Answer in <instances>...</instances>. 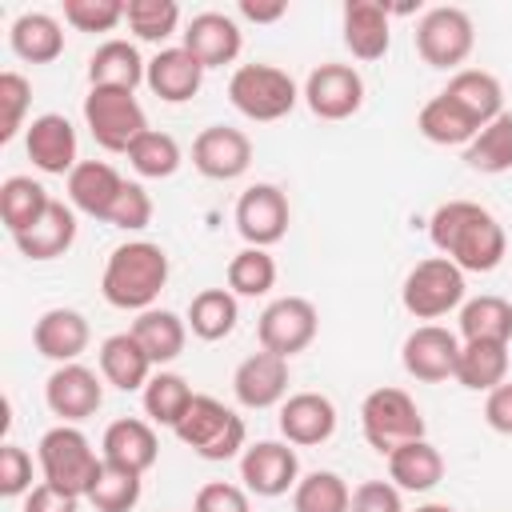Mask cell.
Wrapping results in <instances>:
<instances>
[{
  "label": "cell",
  "instance_id": "cell-1",
  "mask_svg": "<svg viewBox=\"0 0 512 512\" xmlns=\"http://www.w3.org/2000/svg\"><path fill=\"white\" fill-rule=\"evenodd\" d=\"M428 240L460 272H492L508 252L504 224L476 200H444L428 216Z\"/></svg>",
  "mask_w": 512,
  "mask_h": 512
},
{
  "label": "cell",
  "instance_id": "cell-2",
  "mask_svg": "<svg viewBox=\"0 0 512 512\" xmlns=\"http://www.w3.org/2000/svg\"><path fill=\"white\" fill-rule=\"evenodd\" d=\"M168 252L152 240H128L116 244L104 276H100V292L112 308L120 312H148L156 308V296L168 284Z\"/></svg>",
  "mask_w": 512,
  "mask_h": 512
},
{
  "label": "cell",
  "instance_id": "cell-3",
  "mask_svg": "<svg viewBox=\"0 0 512 512\" xmlns=\"http://www.w3.org/2000/svg\"><path fill=\"white\" fill-rule=\"evenodd\" d=\"M176 432V440L184 444V448H192L200 460H236L248 444V428H244V416H236L228 404H220L216 396H204V392H196L192 396V404H188V412H184V420L172 428Z\"/></svg>",
  "mask_w": 512,
  "mask_h": 512
},
{
  "label": "cell",
  "instance_id": "cell-4",
  "mask_svg": "<svg viewBox=\"0 0 512 512\" xmlns=\"http://www.w3.org/2000/svg\"><path fill=\"white\" fill-rule=\"evenodd\" d=\"M36 464H40V476L44 484L60 488V492H72V496H88L92 480L100 476V464L104 456H96L92 440L76 428V424H56L40 436L36 444Z\"/></svg>",
  "mask_w": 512,
  "mask_h": 512
},
{
  "label": "cell",
  "instance_id": "cell-5",
  "mask_svg": "<svg viewBox=\"0 0 512 512\" xmlns=\"http://www.w3.org/2000/svg\"><path fill=\"white\" fill-rule=\"evenodd\" d=\"M228 100L240 116L256 120V124H272V120H284L296 100H300V88L296 80L276 68V64H240L228 80Z\"/></svg>",
  "mask_w": 512,
  "mask_h": 512
},
{
  "label": "cell",
  "instance_id": "cell-6",
  "mask_svg": "<svg viewBox=\"0 0 512 512\" xmlns=\"http://www.w3.org/2000/svg\"><path fill=\"white\" fill-rule=\"evenodd\" d=\"M464 292H468L464 272L448 256H428L408 268L400 284V304L416 320H440L464 304Z\"/></svg>",
  "mask_w": 512,
  "mask_h": 512
},
{
  "label": "cell",
  "instance_id": "cell-7",
  "mask_svg": "<svg viewBox=\"0 0 512 512\" xmlns=\"http://www.w3.org/2000/svg\"><path fill=\"white\" fill-rule=\"evenodd\" d=\"M360 432L368 448L392 456L408 440H424V416L404 388H376L360 404Z\"/></svg>",
  "mask_w": 512,
  "mask_h": 512
},
{
  "label": "cell",
  "instance_id": "cell-8",
  "mask_svg": "<svg viewBox=\"0 0 512 512\" xmlns=\"http://www.w3.org/2000/svg\"><path fill=\"white\" fill-rule=\"evenodd\" d=\"M84 124L104 152H124V156L148 132V116H144L136 92H124V88H88Z\"/></svg>",
  "mask_w": 512,
  "mask_h": 512
},
{
  "label": "cell",
  "instance_id": "cell-9",
  "mask_svg": "<svg viewBox=\"0 0 512 512\" xmlns=\"http://www.w3.org/2000/svg\"><path fill=\"white\" fill-rule=\"evenodd\" d=\"M416 40V52L428 68H448V72H460V64L472 56L476 48V28H472V16L456 4H440V8H428L412 32Z\"/></svg>",
  "mask_w": 512,
  "mask_h": 512
},
{
  "label": "cell",
  "instance_id": "cell-10",
  "mask_svg": "<svg viewBox=\"0 0 512 512\" xmlns=\"http://www.w3.org/2000/svg\"><path fill=\"white\" fill-rule=\"evenodd\" d=\"M320 332V312L312 300L304 296H276L260 320H256V340L264 352H276L284 360H292L296 352H304Z\"/></svg>",
  "mask_w": 512,
  "mask_h": 512
},
{
  "label": "cell",
  "instance_id": "cell-11",
  "mask_svg": "<svg viewBox=\"0 0 512 512\" xmlns=\"http://www.w3.org/2000/svg\"><path fill=\"white\" fill-rule=\"evenodd\" d=\"M308 112L316 120H348L364 108V76L352 64H316L300 88Z\"/></svg>",
  "mask_w": 512,
  "mask_h": 512
},
{
  "label": "cell",
  "instance_id": "cell-12",
  "mask_svg": "<svg viewBox=\"0 0 512 512\" xmlns=\"http://www.w3.org/2000/svg\"><path fill=\"white\" fill-rule=\"evenodd\" d=\"M240 480L248 496H284L300 484V456L288 440H256L240 452Z\"/></svg>",
  "mask_w": 512,
  "mask_h": 512
},
{
  "label": "cell",
  "instance_id": "cell-13",
  "mask_svg": "<svg viewBox=\"0 0 512 512\" xmlns=\"http://www.w3.org/2000/svg\"><path fill=\"white\" fill-rule=\"evenodd\" d=\"M456 360H460V336L448 332L444 324H420L404 336L400 348V364L412 380L420 384H444L456 376Z\"/></svg>",
  "mask_w": 512,
  "mask_h": 512
},
{
  "label": "cell",
  "instance_id": "cell-14",
  "mask_svg": "<svg viewBox=\"0 0 512 512\" xmlns=\"http://www.w3.org/2000/svg\"><path fill=\"white\" fill-rule=\"evenodd\" d=\"M44 404H48L52 416H60V424H80V420L100 412L104 376H96L80 360L76 364H56L52 376L44 380Z\"/></svg>",
  "mask_w": 512,
  "mask_h": 512
},
{
  "label": "cell",
  "instance_id": "cell-15",
  "mask_svg": "<svg viewBox=\"0 0 512 512\" xmlns=\"http://www.w3.org/2000/svg\"><path fill=\"white\" fill-rule=\"evenodd\" d=\"M292 220L288 196L276 184H252L236 200V232L244 236L248 248H272L284 240Z\"/></svg>",
  "mask_w": 512,
  "mask_h": 512
},
{
  "label": "cell",
  "instance_id": "cell-16",
  "mask_svg": "<svg viewBox=\"0 0 512 512\" xmlns=\"http://www.w3.org/2000/svg\"><path fill=\"white\" fill-rule=\"evenodd\" d=\"M252 164V140L240 128L208 124L192 140V168L208 180H236Z\"/></svg>",
  "mask_w": 512,
  "mask_h": 512
},
{
  "label": "cell",
  "instance_id": "cell-17",
  "mask_svg": "<svg viewBox=\"0 0 512 512\" xmlns=\"http://www.w3.org/2000/svg\"><path fill=\"white\" fill-rule=\"evenodd\" d=\"M288 376H292L288 372V360L260 348V352H252V356H244L236 364V372H232V396L240 400V408H252V412L276 408V404L288 400Z\"/></svg>",
  "mask_w": 512,
  "mask_h": 512
},
{
  "label": "cell",
  "instance_id": "cell-18",
  "mask_svg": "<svg viewBox=\"0 0 512 512\" xmlns=\"http://www.w3.org/2000/svg\"><path fill=\"white\" fill-rule=\"evenodd\" d=\"M24 152H28V160H32L40 172L68 180V172L80 164L72 120L60 116V112H40V116H32V124L24 128Z\"/></svg>",
  "mask_w": 512,
  "mask_h": 512
},
{
  "label": "cell",
  "instance_id": "cell-19",
  "mask_svg": "<svg viewBox=\"0 0 512 512\" xmlns=\"http://www.w3.org/2000/svg\"><path fill=\"white\" fill-rule=\"evenodd\" d=\"M276 424L292 448H316V444H328L336 432V404L324 392H292L280 404Z\"/></svg>",
  "mask_w": 512,
  "mask_h": 512
},
{
  "label": "cell",
  "instance_id": "cell-20",
  "mask_svg": "<svg viewBox=\"0 0 512 512\" xmlns=\"http://www.w3.org/2000/svg\"><path fill=\"white\" fill-rule=\"evenodd\" d=\"M340 32H344V48L356 60L372 64L392 44V12L380 0H348L340 12Z\"/></svg>",
  "mask_w": 512,
  "mask_h": 512
},
{
  "label": "cell",
  "instance_id": "cell-21",
  "mask_svg": "<svg viewBox=\"0 0 512 512\" xmlns=\"http://www.w3.org/2000/svg\"><path fill=\"white\" fill-rule=\"evenodd\" d=\"M180 44L204 64V68H224L240 56L244 32L228 12H196L188 28L180 32Z\"/></svg>",
  "mask_w": 512,
  "mask_h": 512
},
{
  "label": "cell",
  "instance_id": "cell-22",
  "mask_svg": "<svg viewBox=\"0 0 512 512\" xmlns=\"http://www.w3.org/2000/svg\"><path fill=\"white\" fill-rule=\"evenodd\" d=\"M88 340H92V328L76 308H48L32 324V348L52 364H76Z\"/></svg>",
  "mask_w": 512,
  "mask_h": 512
},
{
  "label": "cell",
  "instance_id": "cell-23",
  "mask_svg": "<svg viewBox=\"0 0 512 512\" xmlns=\"http://www.w3.org/2000/svg\"><path fill=\"white\" fill-rule=\"evenodd\" d=\"M204 64L184 48V44H168L148 60V76L144 84L152 88V96H160L164 104H184L200 92L204 84Z\"/></svg>",
  "mask_w": 512,
  "mask_h": 512
},
{
  "label": "cell",
  "instance_id": "cell-24",
  "mask_svg": "<svg viewBox=\"0 0 512 512\" xmlns=\"http://www.w3.org/2000/svg\"><path fill=\"white\" fill-rule=\"evenodd\" d=\"M100 456L116 468H128V472H148L160 456V440H156V428L152 420H140V416H120L104 428V440H100Z\"/></svg>",
  "mask_w": 512,
  "mask_h": 512
},
{
  "label": "cell",
  "instance_id": "cell-25",
  "mask_svg": "<svg viewBox=\"0 0 512 512\" xmlns=\"http://www.w3.org/2000/svg\"><path fill=\"white\" fill-rule=\"evenodd\" d=\"M120 188H124V176L104 160H80L68 172V204L92 220H104V224L112 216Z\"/></svg>",
  "mask_w": 512,
  "mask_h": 512
},
{
  "label": "cell",
  "instance_id": "cell-26",
  "mask_svg": "<svg viewBox=\"0 0 512 512\" xmlns=\"http://www.w3.org/2000/svg\"><path fill=\"white\" fill-rule=\"evenodd\" d=\"M96 364H100L104 384H112L120 392H144V384L152 380V368H156L132 332H112L100 344Z\"/></svg>",
  "mask_w": 512,
  "mask_h": 512
},
{
  "label": "cell",
  "instance_id": "cell-27",
  "mask_svg": "<svg viewBox=\"0 0 512 512\" xmlns=\"http://www.w3.org/2000/svg\"><path fill=\"white\" fill-rule=\"evenodd\" d=\"M148 76V60L132 40H104L88 56V88H124L136 92Z\"/></svg>",
  "mask_w": 512,
  "mask_h": 512
},
{
  "label": "cell",
  "instance_id": "cell-28",
  "mask_svg": "<svg viewBox=\"0 0 512 512\" xmlns=\"http://www.w3.org/2000/svg\"><path fill=\"white\" fill-rule=\"evenodd\" d=\"M12 240H16L20 256H28V260H56L76 244V208L64 200H52L48 212L28 232H20Z\"/></svg>",
  "mask_w": 512,
  "mask_h": 512
},
{
  "label": "cell",
  "instance_id": "cell-29",
  "mask_svg": "<svg viewBox=\"0 0 512 512\" xmlns=\"http://www.w3.org/2000/svg\"><path fill=\"white\" fill-rule=\"evenodd\" d=\"M388 460V480L400 488V492H432L440 480H444V456L440 448L424 436V440H408L400 444Z\"/></svg>",
  "mask_w": 512,
  "mask_h": 512
},
{
  "label": "cell",
  "instance_id": "cell-30",
  "mask_svg": "<svg viewBox=\"0 0 512 512\" xmlns=\"http://www.w3.org/2000/svg\"><path fill=\"white\" fill-rule=\"evenodd\" d=\"M512 364V344H492V340H460V360H456V384L468 392H492L504 384Z\"/></svg>",
  "mask_w": 512,
  "mask_h": 512
},
{
  "label": "cell",
  "instance_id": "cell-31",
  "mask_svg": "<svg viewBox=\"0 0 512 512\" xmlns=\"http://www.w3.org/2000/svg\"><path fill=\"white\" fill-rule=\"evenodd\" d=\"M448 100H456L480 128L492 124L496 116H504V88L492 72L484 68H460L448 76V88H444Z\"/></svg>",
  "mask_w": 512,
  "mask_h": 512
},
{
  "label": "cell",
  "instance_id": "cell-32",
  "mask_svg": "<svg viewBox=\"0 0 512 512\" xmlns=\"http://www.w3.org/2000/svg\"><path fill=\"white\" fill-rule=\"evenodd\" d=\"M128 332L140 340V348L148 352V360H152L156 368H160V364H172V360L184 352V344H188V320L176 316V312H168V308L136 312V320H132Z\"/></svg>",
  "mask_w": 512,
  "mask_h": 512
},
{
  "label": "cell",
  "instance_id": "cell-33",
  "mask_svg": "<svg viewBox=\"0 0 512 512\" xmlns=\"http://www.w3.org/2000/svg\"><path fill=\"white\" fill-rule=\"evenodd\" d=\"M416 128L428 144H440V148H468L472 136L480 132V124L456 100H448L444 92L424 100V108L416 112Z\"/></svg>",
  "mask_w": 512,
  "mask_h": 512
},
{
  "label": "cell",
  "instance_id": "cell-34",
  "mask_svg": "<svg viewBox=\"0 0 512 512\" xmlns=\"http://www.w3.org/2000/svg\"><path fill=\"white\" fill-rule=\"evenodd\" d=\"M8 44L28 64H52L64 52V28L48 12H20L8 28Z\"/></svg>",
  "mask_w": 512,
  "mask_h": 512
},
{
  "label": "cell",
  "instance_id": "cell-35",
  "mask_svg": "<svg viewBox=\"0 0 512 512\" xmlns=\"http://www.w3.org/2000/svg\"><path fill=\"white\" fill-rule=\"evenodd\" d=\"M48 204H52L48 188L40 180H32V176H8L0 184V220H4L8 236L28 232L48 212Z\"/></svg>",
  "mask_w": 512,
  "mask_h": 512
},
{
  "label": "cell",
  "instance_id": "cell-36",
  "mask_svg": "<svg viewBox=\"0 0 512 512\" xmlns=\"http://www.w3.org/2000/svg\"><path fill=\"white\" fill-rule=\"evenodd\" d=\"M184 320H188V332H192L196 340L216 344V340H224V336L236 328L240 304H236V296H232L228 288H204V292L192 296Z\"/></svg>",
  "mask_w": 512,
  "mask_h": 512
},
{
  "label": "cell",
  "instance_id": "cell-37",
  "mask_svg": "<svg viewBox=\"0 0 512 512\" xmlns=\"http://www.w3.org/2000/svg\"><path fill=\"white\" fill-rule=\"evenodd\" d=\"M460 340L512 344V304L504 296H472L460 304Z\"/></svg>",
  "mask_w": 512,
  "mask_h": 512
},
{
  "label": "cell",
  "instance_id": "cell-38",
  "mask_svg": "<svg viewBox=\"0 0 512 512\" xmlns=\"http://www.w3.org/2000/svg\"><path fill=\"white\" fill-rule=\"evenodd\" d=\"M192 384L180 376V372H152V380L144 384L140 392V404H144V416L160 428H176L192 404Z\"/></svg>",
  "mask_w": 512,
  "mask_h": 512
},
{
  "label": "cell",
  "instance_id": "cell-39",
  "mask_svg": "<svg viewBox=\"0 0 512 512\" xmlns=\"http://www.w3.org/2000/svg\"><path fill=\"white\" fill-rule=\"evenodd\" d=\"M464 164L480 176H500L512 172V112L496 116L492 124H484L472 144L464 148Z\"/></svg>",
  "mask_w": 512,
  "mask_h": 512
},
{
  "label": "cell",
  "instance_id": "cell-40",
  "mask_svg": "<svg viewBox=\"0 0 512 512\" xmlns=\"http://www.w3.org/2000/svg\"><path fill=\"white\" fill-rule=\"evenodd\" d=\"M348 504H352V488L344 484L340 472L328 468L300 476V484L292 488V512H348Z\"/></svg>",
  "mask_w": 512,
  "mask_h": 512
},
{
  "label": "cell",
  "instance_id": "cell-41",
  "mask_svg": "<svg viewBox=\"0 0 512 512\" xmlns=\"http://www.w3.org/2000/svg\"><path fill=\"white\" fill-rule=\"evenodd\" d=\"M224 280L232 296H268L276 288V260L268 256V248H240L228 260Z\"/></svg>",
  "mask_w": 512,
  "mask_h": 512
},
{
  "label": "cell",
  "instance_id": "cell-42",
  "mask_svg": "<svg viewBox=\"0 0 512 512\" xmlns=\"http://www.w3.org/2000/svg\"><path fill=\"white\" fill-rule=\"evenodd\" d=\"M140 492H144V480L140 472H128V468H116V464H100V476L92 480L88 488V504L96 512H132L140 504Z\"/></svg>",
  "mask_w": 512,
  "mask_h": 512
},
{
  "label": "cell",
  "instance_id": "cell-43",
  "mask_svg": "<svg viewBox=\"0 0 512 512\" xmlns=\"http://www.w3.org/2000/svg\"><path fill=\"white\" fill-rule=\"evenodd\" d=\"M180 160H184V152H180L176 136L156 132V128H148V132L128 148V164H132L136 176H144V180H168V176H176Z\"/></svg>",
  "mask_w": 512,
  "mask_h": 512
},
{
  "label": "cell",
  "instance_id": "cell-44",
  "mask_svg": "<svg viewBox=\"0 0 512 512\" xmlns=\"http://www.w3.org/2000/svg\"><path fill=\"white\" fill-rule=\"evenodd\" d=\"M124 24L136 40L164 44L180 28V8H176V0H128L124 4Z\"/></svg>",
  "mask_w": 512,
  "mask_h": 512
},
{
  "label": "cell",
  "instance_id": "cell-45",
  "mask_svg": "<svg viewBox=\"0 0 512 512\" xmlns=\"http://www.w3.org/2000/svg\"><path fill=\"white\" fill-rule=\"evenodd\" d=\"M32 104V84L20 72H0V144H8L24 124Z\"/></svg>",
  "mask_w": 512,
  "mask_h": 512
},
{
  "label": "cell",
  "instance_id": "cell-46",
  "mask_svg": "<svg viewBox=\"0 0 512 512\" xmlns=\"http://www.w3.org/2000/svg\"><path fill=\"white\" fill-rule=\"evenodd\" d=\"M64 24L76 32H112L124 24V4L120 0H64Z\"/></svg>",
  "mask_w": 512,
  "mask_h": 512
},
{
  "label": "cell",
  "instance_id": "cell-47",
  "mask_svg": "<svg viewBox=\"0 0 512 512\" xmlns=\"http://www.w3.org/2000/svg\"><path fill=\"white\" fill-rule=\"evenodd\" d=\"M112 228H124V232H140L152 224V196L144 192V184L136 180H124L116 204H112V216H108Z\"/></svg>",
  "mask_w": 512,
  "mask_h": 512
},
{
  "label": "cell",
  "instance_id": "cell-48",
  "mask_svg": "<svg viewBox=\"0 0 512 512\" xmlns=\"http://www.w3.org/2000/svg\"><path fill=\"white\" fill-rule=\"evenodd\" d=\"M36 484H32V456L20 448V444H0V496L16 500V496H28Z\"/></svg>",
  "mask_w": 512,
  "mask_h": 512
},
{
  "label": "cell",
  "instance_id": "cell-49",
  "mask_svg": "<svg viewBox=\"0 0 512 512\" xmlns=\"http://www.w3.org/2000/svg\"><path fill=\"white\" fill-rule=\"evenodd\" d=\"M192 512H252L248 488L244 484H228V480H208L192 496Z\"/></svg>",
  "mask_w": 512,
  "mask_h": 512
},
{
  "label": "cell",
  "instance_id": "cell-50",
  "mask_svg": "<svg viewBox=\"0 0 512 512\" xmlns=\"http://www.w3.org/2000/svg\"><path fill=\"white\" fill-rule=\"evenodd\" d=\"M348 512H404V500L392 480H364L352 488Z\"/></svg>",
  "mask_w": 512,
  "mask_h": 512
},
{
  "label": "cell",
  "instance_id": "cell-51",
  "mask_svg": "<svg viewBox=\"0 0 512 512\" xmlns=\"http://www.w3.org/2000/svg\"><path fill=\"white\" fill-rule=\"evenodd\" d=\"M24 512H80V496L72 492H60L52 484H36L28 496H24Z\"/></svg>",
  "mask_w": 512,
  "mask_h": 512
},
{
  "label": "cell",
  "instance_id": "cell-52",
  "mask_svg": "<svg viewBox=\"0 0 512 512\" xmlns=\"http://www.w3.org/2000/svg\"><path fill=\"white\" fill-rule=\"evenodd\" d=\"M484 420L492 432L500 436H512V384H496L488 396H484Z\"/></svg>",
  "mask_w": 512,
  "mask_h": 512
},
{
  "label": "cell",
  "instance_id": "cell-53",
  "mask_svg": "<svg viewBox=\"0 0 512 512\" xmlns=\"http://www.w3.org/2000/svg\"><path fill=\"white\" fill-rule=\"evenodd\" d=\"M244 20H252V24H276L280 16H288V4L284 0H268V4H260V0H240V8H236Z\"/></svg>",
  "mask_w": 512,
  "mask_h": 512
},
{
  "label": "cell",
  "instance_id": "cell-54",
  "mask_svg": "<svg viewBox=\"0 0 512 512\" xmlns=\"http://www.w3.org/2000/svg\"><path fill=\"white\" fill-rule=\"evenodd\" d=\"M416 512H456V508L452 504H420Z\"/></svg>",
  "mask_w": 512,
  "mask_h": 512
}]
</instances>
